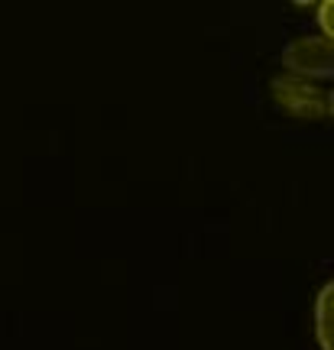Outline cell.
Returning <instances> with one entry per match:
<instances>
[{"instance_id":"cell-1","label":"cell","mask_w":334,"mask_h":350,"mask_svg":"<svg viewBox=\"0 0 334 350\" xmlns=\"http://www.w3.org/2000/svg\"><path fill=\"white\" fill-rule=\"evenodd\" d=\"M272 100L279 111H285L289 117H298V120H324L334 111L328 88L296 75L272 78Z\"/></svg>"},{"instance_id":"cell-2","label":"cell","mask_w":334,"mask_h":350,"mask_svg":"<svg viewBox=\"0 0 334 350\" xmlns=\"http://www.w3.org/2000/svg\"><path fill=\"white\" fill-rule=\"evenodd\" d=\"M285 75L305 78V81H328L334 75V39H324L318 33L292 39L283 52Z\"/></svg>"},{"instance_id":"cell-3","label":"cell","mask_w":334,"mask_h":350,"mask_svg":"<svg viewBox=\"0 0 334 350\" xmlns=\"http://www.w3.org/2000/svg\"><path fill=\"white\" fill-rule=\"evenodd\" d=\"M331 312H334V286L324 282L315 301V340L318 350H334V327H331Z\"/></svg>"},{"instance_id":"cell-4","label":"cell","mask_w":334,"mask_h":350,"mask_svg":"<svg viewBox=\"0 0 334 350\" xmlns=\"http://www.w3.org/2000/svg\"><path fill=\"white\" fill-rule=\"evenodd\" d=\"M315 10H318V36L334 39V3L324 0V3H318Z\"/></svg>"}]
</instances>
